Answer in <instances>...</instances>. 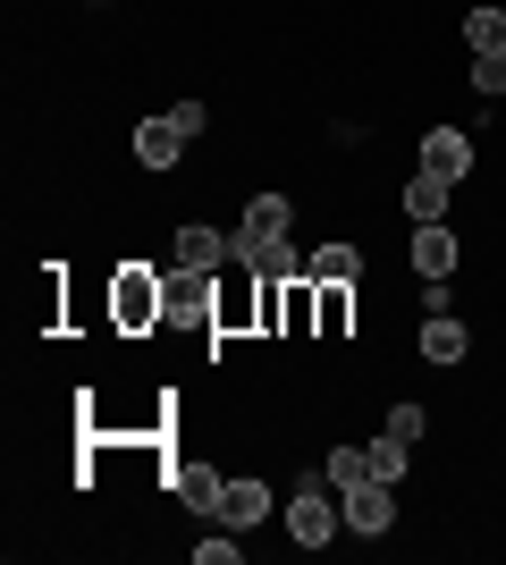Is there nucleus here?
<instances>
[{"instance_id":"f257e3e1","label":"nucleus","mask_w":506,"mask_h":565,"mask_svg":"<svg viewBox=\"0 0 506 565\" xmlns=\"http://www.w3.org/2000/svg\"><path fill=\"white\" fill-rule=\"evenodd\" d=\"M288 532H295V548H330L337 532H346V498H337L330 465L304 472V481L288 490Z\"/></svg>"},{"instance_id":"f03ea898","label":"nucleus","mask_w":506,"mask_h":565,"mask_svg":"<svg viewBox=\"0 0 506 565\" xmlns=\"http://www.w3.org/2000/svg\"><path fill=\"white\" fill-rule=\"evenodd\" d=\"M161 321H177V330H203V321H219L212 270H169V279H161Z\"/></svg>"},{"instance_id":"7ed1b4c3","label":"nucleus","mask_w":506,"mask_h":565,"mask_svg":"<svg viewBox=\"0 0 506 565\" xmlns=\"http://www.w3.org/2000/svg\"><path fill=\"white\" fill-rule=\"evenodd\" d=\"M337 498H346V532H363V541L397 523V481H372V472H363V481H346Z\"/></svg>"},{"instance_id":"20e7f679","label":"nucleus","mask_w":506,"mask_h":565,"mask_svg":"<svg viewBox=\"0 0 506 565\" xmlns=\"http://www.w3.org/2000/svg\"><path fill=\"white\" fill-rule=\"evenodd\" d=\"M110 312H119V330H152V321H161V279H152V270H119Z\"/></svg>"},{"instance_id":"39448f33","label":"nucleus","mask_w":506,"mask_h":565,"mask_svg":"<svg viewBox=\"0 0 506 565\" xmlns=\"http://www.w3.org/2000/svg\"><path fill=\"white\" fill-rule=\"evenodd\" d=\"M270 515V481H254V472H237L228 490H219V523L228 532H254V523Z\"/></svg>"},{"instance_id":"423d86ee","label":"nucleus","mask_w":506,"mask_h":565,"mask_svg":"<svg viewBox=\"0 0 506 565\" xmlns=\"http://www.w3.org/2000/svg\"><path fill=\"white\" fill-rule=\"evenodd\" d=\"M422 169L456 186L464 169H473V136H464V127H431V136H422Z\"/></svg>"},{"instance_id":"0eeeda50","label":"nucleus","mask_w":506,"mask_h":565,"mask_svg":"<svg viewBox=\"0 0 506 565\" xmlns=\"http://www.w3.org/2000/svg\"><path fill=\"white\" fill-rule=\"evenodd\" d=\"M237 262L254 270V279H288V270H304L288 236H237Z\"/></svg>"},{"instance_id":"6e6552de","label":"nucleus","mask_w":506,"mask_h":565,"mask_svg":"<svg viewBox=\"0 0 506 565\" xmlns=\"http://www.w3.org/2000/svg\"><path fill=\"white\" fill-rule=\"evenodd\" d=\"M177 262H186V270H219V262H237V236H219V228L194 220V228H177Z\"/></svg>"},{"instance_id":"1a4fd4ad","label":"nucleus","mask_w":506,"mask_h":565,"mask_svg":"<svg viewBox=\"0 0 506 565\" xmlns=\"http://www.w3.org/2000/svg\"><path fill=\"white\" fill-rule=\"evenodd\" d=\"M413 270H422V279H448V270H456V236H448V220H422V228H413Z\"/></svg>"},{"instance_id":"9d476101","label":"nucleus","mask_w":506,"mask_h":565,"mask_svg":"<svg viewBox=\"0 0 506 565\" xmlns=\"http://www.w3.org/2000/svg\"><path fill=\"white\" fill-rule=\"evenodd\" d=\"M177 152H186V136H177V118H144V127H136V161H144V169H169Z\"/></svg>"},{"instance_id":"9b49d317","label":"nucleus","mask_w":506,"mask_h":565,"mask_svg":"<svg viewBox=\"0 0 506 565\" xmlns=\"http://www.w3.org/2000/svg\"><path fill=\"white\" fill-rule=\"evenodd\" d=\"M464 347H473V338H464L456 312H431V321H422V354H431V363H464Z\"/></svg>"},{"instance_id":"f8f14e48","label":"nucleus","mask_w":506,"mask_h":565,"mask_svg":"<svg viewBox=\"0 0 506 565\" xmlns=\"http://www.w3.org/2000/svg\"><path fill=\"white\" fill-rule=\"evenodd\" d=\"M448 178H431V169H413V186H406V212H413V228H422V220H448Z\"/></svg>"},{"instance_id":"ddd939ff","label":"nucleus","mask_w":506,"mask_h":565,"mask_svg":"<svg viewBox=\"0 0 506 565\" xmlns=\"http://www.w3.org/2000/svg\"><path fill=\"white\" fill-rule=\"evenodd\" d=\"M169 481H177V498H186V507H203V515H219V490H228V481H219L212 465H177V472H169Z\"/></svg>"},{"instance_id":"4468645a","label":"nucleus","mask_w":506,"mask_h":565,"mask_svg":"<svg viewBox=\"0 0 506 565\" xmlns=\"http://www.w3.org/2000/svg\"><path fill=\"white\" fill-rule=\"evenodd\" d=\"M288 212H295L288 194H254V203H245V228H237V236H288Z\"/></svg>"},{"instance_id":"2eb2a0df","label":"nucleus","mask_w":506,"mask_h":565,"mask_svg":"<svg viewBox=\"0 0 506 565\" xmlns=\"http://www.w3.org/2000/svg\"><path fill=\"white\" fill-rule=\"evenodd\" d=\"M406 439H397V430H380V439H372V448H363V472H372V481H406Z\"/></svg>"},{"instance_id":"dca6fc26","label":"nucleus","mask_w":506,"mask_h":565,"mask_svg":"<svg viewBox=\"0 0 506 565\" xmlns=\"http://www.w3.org/2000/svg\"><path fill=\"white\" fill-rule=\"evenodd\" d=\"M355 270H363V254H355V245H321V254L304 262V279H321V287H346Z\"/></svg>"},{"instance_id":"f3484780","label":"nucleus","mask_w":506,"mask_h":565,"mask_svg":"<svg viewBox=\"0 0 506 565\" xmlns=\"http://www.w3.org/2000/svg\"><path fill=\"white\" fill-rule=\"evenodd\" d=\"M464 43L473 51H506V9H473V18H464Z\"/></svg>"},{"instance_id":"a211bd4d","label":"nucleus","mask_w":506,"mask_h":565,"mask_svg":"<svg viewBox=\"0 0 506 565\" xmlns=\"http://www.w3.org/2000/svg\"><path fill=\"white\" fill-rule=\"evenodd\" d=\"M473 85H482L489 102L506 94V51H473Z\"/></svg>"},{"instance_id":"6ab92c4d","label":"nucleus","mask_w":506,"mask_h":565,"mask_svg":"<svg viewBox=\"0 0 506 565\" xmlns=\"http://www.w3.org/2000/svg\"><path fill=\"white\" fill-rule=\"evenodd\" d=\"M388 430H397V439L413 448V439H422V405H388Z\"/></svg>"},{"instance_id":"aec40b11","label":"nucleus","mask_w":506,"mask_h":565,"mask_svg":"<svg viewBox=\"0 0 506 565\" xmlns=\"http://www.w3.org/2000/svg\"><path fill=\"white\" fill-rule=\"evenodd\" d=\"M330 481H337V490H346V481H363V448H337V456H330Z\"/></svg>"}]
</instances>
